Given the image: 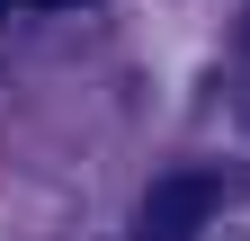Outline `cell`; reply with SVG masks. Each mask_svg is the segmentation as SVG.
Returning <instances> with one entry per match:
<instances>
[{
    "instance_id": "cell-1",
    "label": "cell",
    "mask_w": 250,
    "mask_h": 241,
    "mask_svg": "<svg viewBox=\"0 0 250 241\" xmlns=\"http://www.w3.org/2000/svg\"><path fill=\"white\" fill-rule=\"evenodd\" d=\"M224 205V179L214 170H170L161 188L143 197V241H197Z\"/></svg>"
},
{
    "instance_id": "cell-2",
    "label": "cell",
    "mask_w": 250,
    "mask_h": 241,
    "mask_svg": "<svg viewBox=\"0 0 250 241\" xmlns=\"http://www.w3.org/2000/svg\"><path fill=\"white\" fill-rule=\"evenodd\" d=\"M0 9H81V0H0Z\"/></svg>"
}]
</instances>
